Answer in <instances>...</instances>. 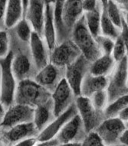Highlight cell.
Wrapping results in <instances>:
<instances>
[{"instance_id":"1","label":"cell","mask_w":128,"mask_h":146,"mask_svg":"<svg viewBox=\"0 0 128 146\" xmlns=\"http://www.w3.org/2000/svg\"><path fill=\"white\" fill-rule=\"evenodd\" d=\"M10 41V52L12 54V68L18 82L23 80H33L37 70L31 55L29 43L18 38L12 29L8 30Z\"/></svg>"},{"instance_id":"2","label":"cell","mask_w":128,"mask_h":146,"mask_svg":"<svg viewBox=\"0 0 128 146\" xmlns=\"http://www.w3.org/2000/svg\"><path fill=\"white\" fill-rule=\"evenodd\" d=\"M51 99V93L34 80L27 79L18 82L14 103L29 106L35 109Z\"/></svg>"},{"instance_id":"3","label":"cell","mask_w":128,"mask_h":146,"mask_svg":"<svg viewBox=\"0 0 128 146\" xmlns=\"http://www.w3.org/2000/svg\"><path fill=\"white\" fill-rule=\"evenodd\" d=\"M71 39L90 62L92 63L102 55L97 41L87 28L84 14L73 27Z\"/></svg>"},{"instance_id":"4","label":"cell","mask_w":128,"mask_h":146,"mask_svg":"<svg viewBox=\"0 0 128 146\" xmlns=\"http://www.w3.org/2000/svg\"><path fill=\"white\" fill-rule=\"evenodd\" d=\"M18 81L12 68V54L0 60V103L7 110L14 104Z\"/></svg>"},{"instance_id":"5","label":"cell","mask_w":128,"mask_h":146,"mask_svg":"<svg viewBox=\"0 0 128 146\" xmlns=\"http://www.w3.org/2000/svg\"><path fill=\"white\" fill-rule=\"evenodd\" d=\"M128 60L127 56L116 63L113 71L108 77L107 93L108 104L121 96L128 94L127 86Z\"/></svg>"},{"instance_id":"6","label":"cell","mask_w":128,"mask_h":146,"mask_svg":"<svg viewBox=\"0 0 128 146\" xmlns=\"http://www.w3.org/2000/svg\"><path fill=\"white\" fill-rule=\"evenodd\" d=\"M75 103L87 133L94 131L105 119L104 112L94 108L89 98L78 96L75 98Z\"/></svg>"},{"instance_id":"7","label":"cell","mask_w":128,"mask_h":146,"mask_svg":"<svg viewBox=\"0 0 128 146\" xmlns=\"http://www.w3.org/2000/svg\"><path fill=\"white\" fill-rule=\"evenodd\" d=\"M39 134L33 122L23 123L7 130H0V141L3 146H12L27 139H36Z\"/></svg>"},{"instance_id":"8","label":"cell","mask_w":128,"mask_h":146,"mask_svg":"<svg viewBox=\"0 0 128 146\" xmlns=\"http://www.w3.org/2000/svg\"><path fill=\"white\" fill-rule=\"evenodd\" d=\"M82 54L71 38L58 44L50 52V63L66 67L77 60Z\"/></svg>"},{"instance_id":"9","label":"cell","mask_w":128,"mask_h":146,"mask_svg":"<svg viewBox=\"0 0 128 146\" xmlns=\"http://www.w3.org/2000/svg\"><path fill=\"white\" fill-rule=\"evenodd\" d=\"M90 62L85 56L81 54L72 64L65 67V79L74 92L76 97L80 96L81 85L87 73H89Z\"/></svg>"},{"instance_id":"10","label":"cell","mask_w":128,"mask_h":146,"mask_svg":"<svg viewBox=\"0 0 128 146\" xmlns=\"http://www.w3.org/2000/svg\"><path fill=\"white\" fill-rule=\"evenodd\" d=\"M34 108L22 104L14 103L5 111V116L0 124V130H7L23 123L33 122Z\"/></svg>"},{"instance_id":"11","label":"cell","mask_w":128,"mask_h":146,"mask_svg":"<svg viewBox=\"0 0 128 146\" xmlns=\"http://www.w3.org/2000/svg\"><path fill=\"white\" fill-rule=\"evenodd\" d=\"M127 129L126 124L118 117L107 118L94 130L105 145L120 143L121 135Z\"/></svg>"},{"instance_id":"12","label":"cell","mask_w":128,"mask_h":146,"mask_svg":"<svg viewBox=\"0 0 128 146\" xmlns=\"http://www.w3.org/2000/svg\"><path fill=\"white\" fill-rule=\"evenodd\" d=\"M83 122L78 113L66 123L55 137L58 144L78 142L81 143L87 135Z\"/></svg>"},{"instance_id":"13","label":"cell","mask_w":128,"mask_h":146,"mask_svg":"<svg viewBox=\"0 0 128 146\" xmlns=\"http://www.w3.org/2000/svg\"><path fill=\"white\" fill-rule=\"evenodd\" d=\"M65 77V67H58L49 63L38 71L33 80L51 94Z\"/></svg>"},{"instance_id":"14","label":"cell","mask_w":128,"mask_h":146,"mask_svg":"<svg viewBox=\"0 0 128 146\" xmlns=\"http://www.w3.org/2000/svg\"><path fill=\"white\" fill-rule=\"evenodd\" d=\"M75 98L76 96L68 82L64 78L51 93L54 114L55 117L67 110L75 103Z\"/></svg>"},{"instance_id":"15","label":"cell","mask_w":128,"mask_h":146,"mask_svg":"<svg viewBox=\"0 0 128 146\" xmlns=\"http://www.w3.org/2000/svg\"><path fill=\"white\" fill-rule=\"evenodd\" d=\"M76 114H77V110L75 103H74L67 110L55 117L48 126H46L41 132H39L36 137L37 141L45 142L55 139L63 126Z\"/></svg>"},{"instance_id":"16","label":"cell","mask_w":128,"mask_h":146,"mask_svg":"<svg viewBox=\"0 0 128 146\" xmlns=\"http://www.w3.org/2000/svg\"><path fill=\"white\" fill-rule=\"evenodd\" d=\"M45 15V0H29L25 17L30 23L33 31L43 38V29Z\"/></svg>"},{"instance_id":"17","label":"cell","mask_w":128,"mask_h":146,"mask_svg":"<svg viewBox=\"0 0 128 146\" xmlns=\"http://www.w3.org/2000/svg\"><path fill=\"white\" fill-rule=\"evenodd\" d=\"M29 47L37 70L39 71L50 63V50L45 41L36 32L32 31Z\"/></svg>"},{"instance_id":"18","label":"cell","mask_w":128,"mask_h":146,"mask_svg":"<svg viewBox=\"0 0 128 146\" xmlns=\"http://www.w3.org/2000/svg\"><path fill=\"white\" fill-rule=\"evenodd\" d=\"M83 14V0H66L61 12V21L70 37L73 27Z\"/></svg>"},{"instance_id":"19","label":"cell","mask_w":128,"mask_h":146,"mask_svg":"<svg viewBox=\"0 0 128 146\" xmlns=\"http://www.w3.org/2000/svg\"><path fill=\"white\" fill-rule=\"evenodd\" d=\"M108 77L94 76L87 73L81 85L80 96L90 98L96 92L107 90Z\"/></svg>"},{"instance_id":"20","label":"cell","mask_w":128,"mask_h":146,"mask_svg":"<svg viewBox=\"0 0 128 146\" xmlns=\"http://www.w3.org/2000/svg\"><path fill=\"white\" fill-rule=\"evenodd\" d=\"M55 119V115L54 114L53 103L51 99L42 105L35 108L33 123L39 132L48 126Z\"/></svg>"},{"instance_id":"21","label":"cell","mask_w":128,"mask_h":146,"mask_svg":"<svg viewBox=\"0 0 128 146\" xmlns=\"http://www.w3.org/2000/svg\"><path fill=\"white\" fill-rule=\"evenodd\" d=\"M43 38L45 41L51 52L57 44L56 29L54 19V4H46Z\"/></svg>"},{"instance_id":"22","label":"cell","mask_w":128,"mask_h":146,"mask_svg":"<svg viewBox=\"0 0 128 146\" xmlns=\"http://www.w3.org/2000/svg\"><path fill=\"white\" fill-rule=\"evenodd\" d=\"M24 18L22 0H6L5 25L7 30L12 29Z\"/></svg>"},{"instance_id":"23","label":"cell","mask_w":128,"mask_h":146,"mask_svg":"<svg viewBox=\"0 0 128 146\" xmlns=\"http://www.w3.org/2000/svg\"><path fill=\"white\" fill-rule=\"evenodd\" d=\"M116 63L111 55L102 54L91 64L89 73L94 76L108 77L113 71Z\"/></svg>"},{"instance_id":"24","label":"cell","mask_w":128,"mask_h":146,"mask_svg":"<svg viewBox=\"0 0 128 146\" xmlns=\"http://www.w3.org/2000/svg\"><path fill=\"white\" fill-rule=\"evenodd\" d=\"M101 4V33L102 35L107 36L111 38L115 39L120 35L121 29L114 25L113 22L109 18L107 12V0H100Z\"/></svg>"},{"instance_id":"25","label":"cell","mask_w":128,"mask_h":146,"mask_svg":"<svg viewBox=\"0 0 128 146\" xmlns=\"http://www.w3.org/2000/svg\"><path fill=\"white\" fill-rule=\"evenodd\" d=\"M65 1L66 0H55L54 3V19L55 25L57 44L66 39L71 38L70 35H68L63 26L62 21H61V12Z\"/></svg>"},{"instance_id":"26","label":"cell","mask_w":128,"mask_h":146,"mask_svg":"<svg viewBox=\"0 0 128 146\" xmlns=\"http://www.w3.org/2000/svg\"><path fill=\"white\" fill-rule=\"evenodd\" d=\"M101 1H98L97 6L91 11L84 12L85 22L89 29L90 32L94 36V38L101 33Z\"/></svg>"},{"instance_id":"27","label":"cell","mask_w":128,"mask_h":146,"mask_svg":"<svg viewBox=\"0 0 128 146\" xmlns=\"http://www.w3.org/2000/svg\"><path fill=\"white\" fill-rule=\"evenodd\" d=\"M127 106H128V94L120 96L107 106L104 110L105 119L117 117L119 113Z\"/></svg>"},{"instance_id":"28","label":"cell","mask_w":128,"mask_h":146,"mask_svg":"<svg viewBox=\"0 0 128 146\" xmlns=\"http://www.w3.org/2000/svg\"><path fill=\"white\" fill-rule=\"evenodd\" d=\"M10 29H12L14 31V33L20 40H22L24 42L29 43L33 29L25 18L22 19L13 28Z\"/></svg>"},{"instance_id":"29","label":"cell","mask_w":128,"mask_h":146,"mask_svg":"<svg viewBox=\"0 0 128 146\" xmlns=\"http://www.w3.org/2000/svg\"><path fill=\"white\" fill-rule=\"evenodd\" d=\"M107 12L114 25L121 30L123 22V11L114 3V0H107Z\"/></svg>"},{"instance_id":"30","label":"cell","mask_w":128,"mask_h":146,"mask_svg":"<svg viewBox=\"0 0 128 146\" xmlns=\"http://www.w3.org/2000/svg\"><path fill=\"white\" fill-rule=\"evenodd\" d=\"M89 99L92 105L94 106V108H96L97 110L104 112L107 106L108 105V96H107L106 90L94 93Z\"/></svg>"},{"instance_id":"31","label":"cell","mask_w":128,"mask_h":146,"mask_svg":"<svg viewBox=\"0 0 128 146\" xmlns=\"http://www.w3.org/2000/svg\"><path fill=\"white\" fill-rule=\"evenodd\" d=\"M97 45L99 47L100 50L102 54L105 55H111L113 49H114V39L111 38L107 36L100 35L95 38Z\"/></svg>"},{"instance_id":"32","label":"cell","mask_w":128,"mask_h":146,"mask_svg":"<svg viewBox=\"0 0 128 146\" xmlns=\"http://www.w3.org/2000/svg\"><path fill=\"white\" fill-rule=\"evenodd\" d=\"M111 56L113 57L114 60L116 62L121 61L122 59H123L127 56V54H126L125 47H124V44H123V40L121 38V34H120V35L114 41V49H113Z\"/></svg>"},{"instance_id":"33","label":"cell","mask_w":128,"mask_h":146,"mask_svg":"<svg viewBox=\"0 0 128 146\" xmlns=\"http://www.w3.org/2000/svg\"><path fill=\"white\" fill-rule=\"evenodd\" d=\"M10 52V41L8 30L0 31V60L5 58Z\"/></svg>"},{"instance_id":"34","label":"cell","mask_w":128,"mask_h":146,"mask_svg":"<svg viewBox=\"0 0 128 146\" xmlns=\"http://www.w3.org/2000/svg\"><path fill=\"white\" fill-rule=\"evenodd\" d=\"M81 146H105L102 139L95 131L88 132L81 142Z\"/></svg>"},{"instance_id":"35","label":"cell","mask_w":128,"mask_h":146,"mask_svg":"<svg viewBox=\"0 0 128 146\" xmlns=\"http://www.w3.org/2000/svg\"><path fill=\"white\" fill-rule=\"evenodd\" d=\"M121 37L124 44V47L126 49V54L128 60V26L126 25V23L123 21V22H122V27H121Z\"/></svg>"},{"instance_id":"36","label":"cell","mask_w":128,"mask_h":146,"mask_svg":"<svg viewBox=\"0 0 128 146\" xmlns=\"http://www.w3.org/2000/svg\"><path fill=\"white\" fill-rule=\"evenodd\" d=\"M5 5L6 0H0V31L7 30L5 25Z\"/></svg>"},{"instance_id":"37","label":"cell","mask_w":128,"mask_h":146,"mask_svg":"<svg viewBox=\"0 0 128 146\" xmlns=\"http://www.w3.org/2000/svg\"><path fill=\"white\" fill-rule=\"evenodd\" d=\"M99 0H83V9L84 12L94 9L97 6Z\"/></svg>"},{"instance_id":"38","label":"cell","mask_w":128,"mask_h":146,"mask_svg":"<svg viewBox=\"0 0 128 146\" xmlns=\"http://www.w3.org/2000/svg\"><path fill=\"white\" fill-rule=\"evenodd\" d=\"M38 143L36 139L33 138V139H29L27 140H25L23 141L19 142V143L13 145L12 146H35Z\"/></svg>"},{"instance_id":"39","label":"cell","mask_w":128,"mask_h":146,"mask_svg":"<svg viewBox=\"0 0 128 146\" xmlns=\"http://www.w3.org/2000/svg\"><path fill=\"white\" fill-rule=\"evenodd\" d=\"M117 117L120 119L124 123H127L128 122V106L125 107L123 110L119 113V114L117 115Z\"/></svg>"},{"instance_id":"40","label":"cell","mask_w":128,"mask_h":146,"mask_svg":"<svg viewBox=\"0 0 128 146\" xmlns=\"http://www.w3.org/2000/svg\"><path fill=\"white\" fill-rule=\"evenodd\" d=\"M114 1L121 8V9L123 12L128 9V0H114Z\"/></svg>"},{"instance_id":"41","label":"cell","mask_w":128,"mask_h":146,"mask_svg":"<svg viewBox=\"0 0 128 146\" xmlns=\"http://www.w3.org/2000/svg\"><path fill=\"white\" fill-rule=\"evenodd\" d=\"M120 143L128 146V128L126 129L125 131L121 135V139H120Z\"/></svg>"},{"instance_id":"42","label":"cell","mask_w":128,"mask_h":146,"mask_svg":"<svg viewBox=\"0 0 128 146\" xmlns=\"http://www.w3.org/2000/svg\"><path fill=\"white\" fill-rule=\"evenodd\" d=\"M58 144L55 139H54L50 141H45V142H38L35 146H57Z\"/></svg>"},{"instance_id":"43","label":"cell","mask_w":128,"mask_h":146,"mask_svg":"<svg viewBox=\"0 0 128 146\" xmlns=\"http://www.w3.org/2000/svg\"><path fill=\"white\" fill-rule=\"evenodd\" d=\"M5 111H6V109H5L2 103H0V124L1 122H3V118L5 116Z\"/></svg>"},{"instance_id":"44","label":"cell","mask_w":128,"mask_h":146,"mask_svg":"<svg viewBox=\"0 0 128 146\" xmlns=\"http://www.w3.org/2000/svg\"><path fill=\"white\" fill-rule=\"evenodd\" d=\"M57 146H81V143H78V142H68V143L58 144Z\"/></svg>"},{"instance_id":"45","label":"cell","mask_w":128,"mask_h":146,"mask_svg":"<svg viewBox=\"0 0 128 146\" xmlns=\"http://www.w3.org/2000/svg\"><path fill=\"white\" fill-rule=\"evenodd\" d=\"M123 21L126 23V25L128 26V9L123 12Z\"/></svg>"},{"instance_id":"46","label":"cell","mask_w":128,"mask_h":146,"mask_svg":"<svg viewBox=\"0 0 128 146\" xmlns=\"http://www.w3.org/2000/svg\"><path fill=\"white\" fill-rule=\"evenodd\" d=\"M22 3H23V9H24V17L25 12H26L27 6H28V3H29V0H22Z\"/></svg>"},{"instance_id":"47","label":"cell","mask_w":128,"mask_h":146,"mask_svg":"<svg viewBox=\"0 0 128 146\" xmlns=\"http://www.w3.org/2000/svg\"><path fill=\"white\" fill-rule=\"evenodd\" d=\"M45 3L46 4H54L55 3V0H45Z\"/></svg>"},{"instance_id":"48","label":"cell","mask_w":128,"mask_h":146,"mask_svg":"<svg viewBox=\"0 0 128 146\" xmlns=\"http://www.w3.org/2000/svg\"><path fill=\"white\" fill-rule=\"evenodd\" d=\"M105 146H127V145H124L123 144L121 143H118V144H116V145H105Z\"/></svg>"},{"instance_id":"49","label":"cell","mask_w":128,"mask_h":146,"mask_svg":"<svg viewBox=\"0 0 128 146\" xmlns=\"http://www.w3.org/2000/svg\"><path fill=\"white\" fill-rule=\"evenodd\" d=\"M126 127H127V128H128V122H127V123H126Z\"/></svg>"},{"instance_id":"50","label":"cell","mask_w":128,"mask_h":146,"mask_svg":"<svg viewBox=\"0 0 128 146\" xmlns=\"http://www.w3.org/2000/svg\"><path fill=\"white\" fill-rule=\"evenodd\" d=\"M127 86H128V74H127Z\"/></svg>"}]
</instances>
